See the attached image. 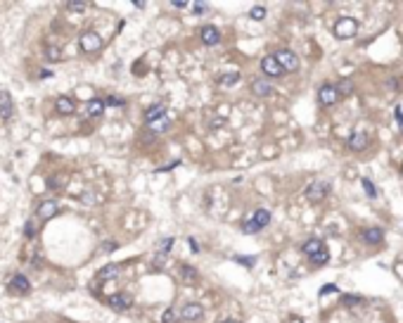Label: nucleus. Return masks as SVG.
I'll return each mask as SVG.
<instances>
[{
	"label": "nucleus",
	"mask_w": 403,
	"mask_h": 323,
	"mask_svg": "<svg viewBox=\"0 0 403 323\" xmlns=\"http://www.w3.org/2000/svg\"><path fill=\"white\" fill-rule=\"evenodd\" d=\"M199 38H202V43L204 45H218L221 43V31H218L216 26L206 24V26L199 29Z\"/></svg>",
	"instance_id": "9"
},
{
	"label": "nucleus",
	"mask_w": 403,
	"mask_h": 323,
	"mask_svg": "<svg viewBox=\"0 0 403 323\" xmlns=\"http://www.w3.org/2000/svg\"><path fill=\"white\" fill-rule=\"evenodd\" d=\"M360 236H363V240H366L368 245H379V242L385 240V233H382V228H375V226H372V228H363V233H360Z\"/></svg>",
	"instance_id": "14"
},
{
	"label": "nucleus",
	"mask_w": 403,
	"mask_h": 323,
	"mask_svg": "<svg viewBox=\"0 0 403 323\" xmlns=\"http://www.w3.org/2000/svg\"><path fill=\"white\" fill-rule=\"evenodd\" d=\"M249 17L254 19V22H261V19L266 17V7H252V12H249Z\"/></svg>",
	"instance_id": "27"
},
{
	"label": "nucleus",
	"mask_w": 403,
	"mask_h": 323,
	"mask_svg": "<svg viewBox=\"0 0 403 323\" xmlns=\"http://www.w3.org/2000/svg\"><path fill=\"white\" fill-rule=\"evenodd\" d=\"M347 145H349V150H354V152L366 150L368 148V133H366V131H354V133L349 136Z\"/></svg>",
	"instance_id": "10"
},
{
	"label": "nucleus",
	"mask_w": 403,
	"mask_h": 323,
	"mask_svg": "<svg viewBox=\"0 0 403 323\" xmlns=\"http://www.w3.org/2000/svg\"><path fill=\"white\" fill-rule=\"evenodd\" d=\"M178 321V311L174 309V307H168L166 311H164V316H161V323H176Z\"/></svg>",
	"instance_id": "25"
},
{
	"label": "nucleus",
	"mask_w": 403,
	"mask_h": 323,
	"mask_svg": "<svg viewBox=\"0 0 403 323\" xmlns=\"http://www.w3.org/2000/svg\"><path fill=\"white\" fill-rule=\"evenodd\" d=\"M164 114H166V107L164 105H152L147 110V112H145V121H155V119H159V117H164Z\"/></svg>",
	"instance_id": "22"
},
{
	"label": "nucleus",
	"mask_w": 403,
	"mask_h": 323,
	"mask_svg": "<svg viewBox=\"0 0 403 323\" xmlns=\"http://www.w3.org/2000/svg\"><path fill=\"white\" fill-rule=\"evenodd\" d=\"M268 221H271V211H268V209H263V207H261V209L254 211V224L259 226L261 230L268 226Z\"/></svg>",
	"instance_id": "21"
},
{
	"label": "nucleus",
	"mask_w": 403,
	"mask_h": 323,
	"mask_svg": "<svg viewBox=\"0 0 403 323\" xmlns=\"http://www.w3.org/2000/svg\"><path fill=\"white\" fill-rule=\"evenodd\" d=\"M171 245H174V238H166V240H161L159 249H161V252H168V249H171Z\"/></svg>",
	"instance_id": "32"
},
{
	"label": "nucleus",
	"mask_w": 403,
	"mask_h": 323,
	"mask_svg": "<svg viewBox=\"0 0 403 323\" xmlns=\"http://www.w3.org/2000/svg\"><path fill=\"white\" fill-rule=\"evenodd\" d=\"M109 307H112L114 311H126L133 307V297L130 295H126V292H119V295H112L109 297Z\"/></svg>",
	"instance_id": "11"
},
{
	"label": "nucleus",
	"mask_w": 403,
	"mask_h": 323,
	"mask_svg": "<svg viewBox=\"0 0 403 323\" xmlns=\"http://www.w3.org/2000/svg\"><path fill=\"white\" fill-rule=\"evenodd\" d=\"M237 81H240V74H237V71H225V74L218 79V83H221V86H235Z\"/></svg>",
	"instance_id": "24"
},
{
	"label": "nucleus",
	"mask_w": 403,
	"mask_h": 323,
	"mask_svg": "<svg viewBox=\"0 0 403 323\" xmlns=\"http://www.w3.org/2000/svg\"><path fill=\"white\" fill-rule=\"evenodd\" d=\"M57 211H60V205H57L55 200H45V202L38 205L36 217L41 219V221H50L52 217H57Z\"/></svg>",
	"instance_id": "7"
},
{
	"label": "nucleus",
	"mask_w": 403,
	"mask_h": 323,
	"mask_svg": "<svg viewBox=\"0 0 403 323\" xmlns=\"http://www.w3.org/2000/svg\"><path fill=\"white\" fill-rule=\"evenodd\" d=\"M290 323H304V321H301V318H292Z\"/></svg>",
	"instance_id": "40"
},
{
	"label": "nucleus",
	"mask_w": 403,
	"mask_h": 323,
	"mask_svg": "<svg viewBox=\"0 0 403 323\" xmlns=\"http://www.w3.org/2000/svg\"><path fill=\"white\" fill-rule=\"evenodd\" d=\"M401 169H403V167H401Z\"/></svg>",
	"instance_id": "41"
},
{
	"label": "nucleus",
	"mask_w": 403,
	"mask_h": 323,
	"mask_svg": "<svg viewBox=\"0 0 403 323\" xmlns=\"http://www.w3.org/2000/svg\"><path fill=\"white\" fill-rule=\"evenodd\" d=\"M221 323H240V321H235V318H225V321H221Z\"/></svg>",
	"instance_id": "39"
},
{
	"label": "nucleus",
	"mask_w": 403,
	"mask_h": 323,
	"mask_svg": "<svg viewBox=\"0 0 403 323\" xmlns=\"http://www.w3.org/2000/svg\"><path fill=\"white\" fill-rule=\"evenodd\" d=\"M304 255L309 257L316 266H322V264H328V259H330V252H328V247L322 245V240H318V238H311V240H306L304 242Z\"/></svg>",
	"instance_id": "1"
},
{
	"label": "nucleus",
	"mask_w": 403,
	"mask_h": 323,
	"mask_svg": "<svg viewBox=\"0 0 403 323\" xmlns=\"http://www.w3.org/2000/svg\"><path fill=\"white\" fill-rule=\"evenodd\" d=\"M107 102L109 105H124V100H119V98H107Z\"/></svg>",
	"instance_id": "37"
},
{
	"label": "nucleus",
	"mask_w": 403,
	"mask_h": 323,
	"mask_svg": "<svg viewBox=\"0 0 403 323\" xmlns=\"http://www.w3.org/2000/svg\"><path fill=\"white\" fill-rule=\"evenodd\" d=\"M337 100H339V93H337V88L332 86V83H325V86H320V91H318V102L325 107L335 105Z\"/></svg>",
	"instance_id": "6"
},
{
	"label": "nucleus",
	"mask_w": 403,
	"mask_h": 323,
	"mask_svg": "<svg viewBox=\"0 0 403 323\" xmlns=\"http://www.w3.org/2000/svg\"><path fill=\"white\" fill-rule=\"evenodd\" d=\"M10 288H12L14 292H19V295H26V292L31 290V285H29V278L22 274L12 276V283H10Z\"/></svg>",
	"instance_id": "16"
},
{
	"label": "nucleus",
	"mask_w": 403,
	"mask_h": 323,
	"mask_svg": "<svg viewBox=\"0 0 403 323\" xmlns=\"http://www.w3.org/2000/svg\"><path fill=\"white\" fill-rule=\"evenodd\" d=\"M79 48L83 50V52H98V50L102 48V38L95 31H86L79 38Z\"/></svg>",
	"instance_id": "5"
},
{
	"label": "nucleus",
	"mask_w": 403,
	"mask_h": 323,
	"mask_svg": "<svg viewBox=\"0 0 403 323\" xmlns=\"http://www.w3.org/2000/svg\"><path fill=\"white\" fill-rule=\"evenodd\" d=\"M261 71H263L266 76H273V79H275V76H282V74H285V71L280 69V64L275 62L273 55H266L263 60H261Z\"/></svg>",
	"instance_id": "12"
},
{
	"label": "nucleus",
	"mask_w": 403,
	"mask_h": 323,
	"mask_svg": "<svg viewBox=\"0 0 403 323\" xmlns=\"http://www.w3.org/2000/svg\"><path fill=\"white\" fill-rule=\"evenodd\" d=\"M252 93L259 95V98H266V95L273 93V86H271L266 79H256L254 83H252Z\"/></svg>",
	"instance_id": "15"
},
{
	"label": "nucleus",
	"mask_w": 403,
	"mask_h": 323,
	"mask_svg": "<svg viewBox=\"0 0 403 323\" xmlns=\"http://www.w3.org/2000/svg\"><path fill=\"white\" fill-rule=\"evenodd\" d=\"M273 57H275V62L280 64L282 71H297L299 69V57L294 55L292 50H278Z\"/></svg>",
	"instance_id": "4"
},
{
	"label": "nucleus",
	"mask_w": 403,
	"mask_h": 323,
	"mask_svg": "<svg viewBox=\"0 0 403 323\" xmlns=\"http://www.w3.org/2000/svg\"><path fill=\"white\" fill-rule=\"evenodd\" d=\"M55 110H57L60 114H74V112H76V105H74V100H71V98L62 95V98H57Z\"/></svg>",
	"instance_id": "17"
},
{
	"label": "nucleus",
	"mask_w": 403,
	"mask_h": 323,
	"mask_svg": "<svg viewBox=\"0 0 403 323\" xmlns=\"http://www.w3.org/2000/svg\"><path fill=\"white\" fill-rule=\"evenodd\" d=\"M190 7H193V12H206V5H204V3H193Z\"/></svg>",
	"instance_id": "34"
},
{
	"label": "nucleus",
	"mask_w": 403,
	"mask_h": 323,
	"mask_svg": "<svg viewBox=\"0 0 403 323\" xmlns=\"http://www.w3.org/2000/svg\"><path fill=\"white\" fill-rule=\"evenodd\" d=\"M33 233H36V228H33V224L29 221V224H26V238H33Z\"/></svg>",
	"instance_id": "35"
},
{
	"label": "nucleus",
	"mask_w": 403,
	"mask_h": 323,
	"mask_svg": "<svg viewBox=\"0 0 403 323\" xmlns=\"http://www.w3.org/2000/svg\"><path fill=\"white\" fill-rule=\"evenodd\" d=\"M67 7L71 10V12H81V10H86L88 3H67Z\"/></svg>",
	"instance_id": "30"
},
{
	"label": "nucleus",
	"mask_w": 403,
	"mask_h": 323,
	"mask_svg": "<svg viewBox=\"0 0 403 323\" xmlns=\"http://www.w3.org/2000/svg\"><path fill=\"white\" fill-rule=\"evenodd\" d=\"M168 124H171V119H168V114H164V117L155 119V121H149V129L157 131V133H164V131L168 129Z\"/></svg>",
	"instance_id": "23"
},
{
	"label": "nucleus",
	"mask_w": 403,
	"mask_h": 323,
	"mask_svg": "<svg viewBox=\"0 0 403 323\" xmlns=\"http://www.w3.org/2000/svg\"><path fill=\"white\" fill-rule=\"evenodd\" d=\"M328 292H337V288H335V285H325V288L320 290V295H328Z\"/></svg>",
	"instance_id": "36"
},
{
	"label": "nucleus",
	"mask_w": 403,
	"mask_h": 323,
	"mask_svg": "<svg viewBox=\"0 0 403 323\" xmlns=\"http://www.w3.org/2000/svg\"><path fill=\"white\" fill-rule=\"evenodd\" d=\"M119 271H121V264H107V266H102V268L98 271V278H100V280L114 278V276H119Z\"/></svg>",
	"instance_id": "19"
},
{
	"label": "nucleus",
	"mask_w": 403,
	"mask_h": 323,
	"mask_svg": "<svg viewBox=\"0 0 403 323\" xmlns=\"http://www.w3.org/2000/svg\"><path fill=\"white\" fill-rule=\"evenodd\" d=\"M202 314H204V309H202V304H197V302H187L183 309H180L178 316L183 318V321H199L202 318Z\"/></svg>",
	"instance_id": "8"
},
{
	"label": "nucleus",
	"mask_w": 403,
	"mask_h": 323,
	"mask_svg": "<svg viewBox=\"0 0 403 323\" xmlns=\"http://www.w3.org/2000/svg\"><path fill=\"white\" fill-rule=\"evenodd\" d=\"M14 112V105H12V98H10V93H5V91H0V117L3 119H10Z\"/></svg>",
	"instance_id": "13"
},
{
	"label": "nucleus",
	"mask_w": 403,
	"mask_h": 323,
	"mask_svg": "<svg viewBox=\"0 0 403 323\" xmlns=\"http://www.w3.org/2000/svg\"><path fill=\"white\" fill-rule=\"evenodd\" d=\"M330 183L328 181H313L309 188H306V200L309 202H322V200L330 195Z\"/></svg>",
	"instance_id": "3"
},
{
	"label": "nucleus",
	"mask_w": 403,
	"mask_h": 323,
	"mask_svg": "<svg viewBox=\"0 0 403 323\" xmlns=\"http://www.w3.org/2000/svg\"><path fill=\"white\" fill-rule=\"evenodd\" d=\"M242 230H244V233H259V226L254 224V219H249V221H244V226H242Z\"/></svg>",
	"instance_id": "28"
},
{
	"label": "nucleus",
	"mask_w": 403,
	"mask_h": 323,
	"mask_svg": "<svg viewBox=\"0 0 403 323\" xmlns=\"http://www.w3.org/2000/svg\"><path fill=\"white\" fill-rule=\"evenodd\" d=\"M237 261L242 266H254V257H237Z\"/></svg>",
	"instance_id": "33"
},
{
	"label": "nucleus",
	"mask_w": 403,
	"mask_h": 323,
	"mask_svg": "<svg viewBox=\"0 0 403 323\" xmlns=\"http://www.w3.org/2000/svg\"><path fill=\"white\" fill-rule=\"evenodd\" d=\"M341 302H344L347 307H354V304H360L363 299H360V297H354V295H344V297H341Z\"/></svg>",
	"instance_id": "29"
},
{
	"label": "nucleus",
	"mask_w": 403,
	"mask_h": 323,
	"mask_svg": "<svg viewBox=\"0 0 403 323\" xmlns=\"http://www.w3.org/2000/svg\"><path fill=\"white\" fill-rule=\"evenodd\" d=\"M356 31H358V22L354 17H339L332 26V33H335L339 41H349V38H354Z\"/></svg>",
	"instance_id": "2"
},
{
	"label": "nucleus",
	"mask_w": 403,
	"mask_h": 323,
	"mask_svg": "<svg viewBox=\"0 0 403 323\" xmlns=\"http://www.w3.org/2000/svg\"><path fill=\"white\" fill-rule=\"evenodd\" d=\"M114 247H119L117 242H105V249H107V252H112V249H114Z\"/></svg>",
	"instance_id": "38"
},
{
	"label": "nucleus",
	"mask_w": 403,
	"mask_h": 323,
	"mask_svg": "<svg viewBox=\"0 0 403 323\" xmlns=\"http://www.w3.org/2000/svg\"><path fill=\"white\" fill-rule=\"evenodd\" d=\"M363 188H366L368 198H377V188H375V183H372L370 178H363Z\"/></svg>",
	"instance_id": "26"
},
{
	"label": "nucleus",
	"mask_w": 403,
	"mask_h": 323,
	"mask_svg": "<svg viewBox=\"0 0 403 323\" xmlns=\"http://www.w3.org/2000/svg\"><path fill=\"white\" fill-rule=\"evenodd\" d=\"M178 274H180V283H185V285H193L195 280H197V271L193 266H187V264H183L178 268Z\"/></svg>",
	"instance_id": "18"
},
{
	"label": "nucleus",
	"mask_w": 403,
	"mask_h": 323,
	"mask_svg": "<svg viewBox=\"0 0 403 323\" xmlns=\"http://www.w3.org/2000/svg\"><path fill=\"white\" fill-rule=\"evenodd\" d=\"M86 112H88V117H100V114L105 112V100H90L88 102V107H86Z\"/></svg>",
	"instance_id": "20"
},
{
	"label": "nucleus",
	"mask_w": 403,
	"mask_h": 323,
	"mask_svg": "<svg viewBox=\"0 0 403 323\" xmlns=\"http://www.w3.org/2000/svg\"><path fill=\"white\" fill-rule=\"evenodd\" d=\"M50 60V62H57V60H60V50L57 48H48V55H45Z\"/></svg>",
	"instance_id": "31"
}]
</instances>
